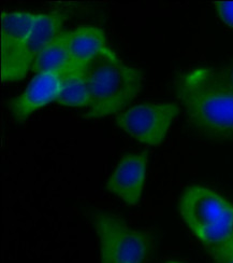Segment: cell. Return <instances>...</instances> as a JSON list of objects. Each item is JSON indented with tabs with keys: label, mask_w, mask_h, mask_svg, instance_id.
I'll list each match as a JSON object with an SVG mask.
<instances>
[{
	"label": "cell",
	"mask_w": 233,
	"mask_h": 263,
	"mask_svg": "<svg viewBox=\"0 0 233 263\" xmlns=\"http://www.w3.org/2000/svg\"><path fill=\"white\" fill-rule=\"evenodd\" d=\"M181 217L193 234L208 249L233 232V204L203 185H190L179 204Z\"/></svg>",
	"instance_id": "3957f363"
},
{
	"label": "cell",
	"mask_w": 233,
	"mask_h": 263,
	"mask_svg": "<svg viewBox=\"0 0 233 263\" xmlns=\"http://www.w3.org/2000/svg\"><path fill=\"white\" fill-rule=\"evenodd\" d=\"M166 263H182V262H179V261H170V262H166Z\"/></svg>",
	"instance_id": "2e32d148"
},
{
	"label": "cell",
	"mask_w": 233,
	"mask_h": 263,
	"mask_svg": "<svg viewBox=\"0 0 233 263\" xmlns=\"http://www.w3.org/2000/svg\"><path fill=\"white\" fill-rule=\"evenodd\" d=\"M214 263H233V232L220 244L209 248Z\"/></svg>",
	"instance_id": "4fadbf2b"
},
{
	"label": "cell",
	"mask_w": 233,
	"mask_h": 263,
	"mask_svg": "<svg viewBox=\"0 0 233 263\" xmlns=\"http://www.w3.org/2000/svg\"><path fill=\"white\" fill-rule=\"evenodd\" d=\"M61 73L48 71L37 73L23 94L10 102V109L18 121L27 119L32 112L54 101H57Z\"/></svg>",
	"instance_id": "ba28073f"
},
{
	"label": "cell",
	"mask_w": 233,
	"mask_h": 263,
	"mask_svg": "<svg viewBox=\"0 0 233 263\" xmlns=\"http://www.w3.org/2000/svg\"><path fill=\"white\" fill-rule=\"evenodd\" d=\"M56 102L66 107H90L92 98L84 70H70L61 74L60 91Z\"/></svg>",
	"instance_id": "7c38bea8"
},
{
	"label": "cell",
	"mask_w": 233,
	"mask_h": 263,
	"mask_svg": "<svg viewBox=\"0 0 233 263\" xmlns=\"http://www.w3.org/2000/svg\"><path fill=\"white\" fill-rule=\"evenodd\" d=\"M37 13L4 12L2 14V80L14 82L24 79L30 70L26 62V43Z\"/></svg>",
	"instance_id": "8992f818"
},
{
	"label": "cell",
	"mask_w": 233,
	"mask_h": 263,
	"mask_svg": "<svg viewBox=\"0 0 233 263\" xmlns=\"http://www.w3.org/2000/svg\"><path fill=\"white\" fill-rule=\"evenodd\" d=\"M65 16L60 12L37 13V18L26 43V62L31 66L38 54L62 32Z\"/></svg>",
	"instance_id": "30bf717a"
},
{
	"label": "cell",
	"mask_w": 233,
	"mask_h": 263,
	"mask_svg": "<svg viewBox=\"0 0 233 263\" xmlns=\"http://www.w3.org/2000/svg\"><path fill=\"white\" fill-rule=\"evenodd\" d=\"M100 242V263H145L152 251V239L129 227L124 219L100 213L95 219Z\"/></svg>",
	"instance_id": "277c9868"
},
{
	"label": "cell",
	"mask_w": 233,
	"mask_h": 263,
	"mask_svg": "<svg viewBox=\"0 0 233 263\" xmlns=\"http://www.w3.org/2000/svg\"><path fill=\"white\" fill-rule=\"evenodd\" d=\"M84 76L92 98L84 114L86 119H100L124 111L144 85L143 72L126 64L109 47L88 63Z\"/></svg>",
	"instance_id": "7a4b0ae2"
},
{
	"label": "cell",
	"mask_w": 233,
	"mask_h": 263,
	"mask_svg": "<svg viewBox=\"0 0 233 263\" xmlns=\"http://www.w3.org/2000/svg\"><path fill=\"white\" fill-rule=\"evenodd\" d=\"M107 46V38L102 28L97 26H80L70 30L71 70H84Z\"/></svg>",
	"instance_id": "9c48e42d"
},
{
	"label": "cell",
	"mask_w": 233,
	"mask_h": 263,
	"mask_svg": "<svg viewBox=\"0 0 233 263\" xmlns=\"http://www.w3.org/2000/svg\"><path fill=\"white\" fill-rule=\"evenodd\" d=\"M179 111L175 103H146L117 114L115 121L119 128L142 144L159 146Z\"/></svg>",
	"instance_id": "5b68a950"
},
{
	"label": "cell",
	"mask_w": 233,
	"mask_h": 263,
	"mask_svg": "<svg viewBox=\"0 0 233 263\" xmlns=\"http://www.w3.org/2000/svg\"><path fill=\"white\" fill-rule=\"evenodd\" d=\"M176 95L188 121L199 133L233 139V92L219 81L214 68H197L182 74Z\"/></svg>",
	"instance_id": "6da1fadb"
},
{
	"label": "cell",
	"mask_w": 233,
	"mask_h": 263,
	"mask_svg": "<svg viewBox=\"0 0 233 263\" xmlns=\"http://www.w3.org/2000/svg\"><path fill=\"white\" fill-rule=\"evenodd\" d=\"M214 5L220 20L233 27V2H216Z\"/></svg>",
	"instance_id": "5bb4252c"
},
{
	"label": "cell",
	"mask_w": 233,
	"mask_h": 263,
	"mask_svg": "<svg viewBox=\"0 0 233 263\" xmlns=\"http://www.w3.org/2000/svg\"><path fill=\"white\" fill-rule=\"evenodd\" d=\"M215 74L219 81L233 92V60L221 68H214Z\"/></svg>",
	"instance_id": "9a60e30c"
},
{
	"label": "cell",
	"mask_w": 233,
	"mask_h": 263,
	"mask_svg": "<svg viewBox=\"0 0 233 263\" xmlns=\"http://www.w3.org/2000/svg\"><path fill=\"white\" fill-rule=\"evenodd\" d=\"M147 155H127L121 159L105 187L130 206H137L145 185Z\"/></svg>",
	"instance_id": "52a82bcc"
},
{
	"label": "cell",
	"mask_w": 233,
	"mask_h": 263,
	"mask_svg": "<svg viewBox=\"0 0 233 263\" xmlns=\"http://www.w3.org/2000/svg\"><path fill=\"white\" fill-rule=\"evenodd\" d=\"M69 47L70 30H66L38 54L30 70L36 74L48 71H56L62 74L70 71L71 60Z\"/></svg>",
	"instance_id": "8fae6325"
}]
</instances>
